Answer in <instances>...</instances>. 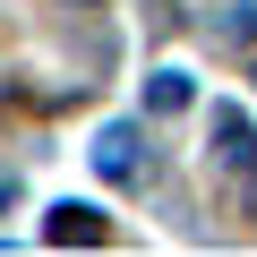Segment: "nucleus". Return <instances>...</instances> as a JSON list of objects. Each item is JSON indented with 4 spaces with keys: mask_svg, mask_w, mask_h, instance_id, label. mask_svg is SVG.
I'll use <instances>...</instances> for the list:
<instances>
[{
    "mask_svg": "<svg viewBox=\"0 0 257 257\" xmlns=\"http://www.w3.org/2000/svg\"><path fill=\"white\" fill-rule=\"evenodd\" d=\"M86 155H94V172H103L111 189H138V180L155 172V155H146V128H138V120H103Z\"/></svg>",
    "mask_w": 257,
    "mask_h": 257,
    "instance_id": "f257e3e1",
    "label": "nucleus"
},
{
    "mask_svg": "<svg viewBox=\"0 0 257 257\" xmlns=\"http://www.w3.org/2000/svg\"><path fill=\"white\" fill-rule=\"evenodd\" d=\"M69 9H77V0H69Z\"/></svg>",
    "mask_w": 257,
    "mask_h": 257,
    "instance_id": "39448f33",
    "label": "nucleus"
},
{
    "mask_svg": "<svg viewBox=\"0 0 257 257\" xmlns=\"http://www.w3.org/2000/svg\"><path fill=\"white\" fill-rule=\"evenodd\" d=\"M214 163L257 180V120H248V111H231V103L214 111Z\"/></svg>",
    "mask_w": 257,
    "mask_h": 257,
    "instance_id": "f03ea898",
    "label": "nucleus"
},
{
    "mask_svg": "<svg viewBox=\"0 0 257 257\" xmlns=\"http://www.w3.org/2000/svg\"><path fill=\"white\" fill-rule=\"evenodd\" d=\"M103 231H111V223H103L94 206H77V197H60V206L43 214V240H52V248H94Z\"/></svg>",
    "mask_w": 257,
    "mask_h": 257,
    "instance_id": "7ed1b4c3",
    "label": "nucleus"
},
{
    "mask_svg": "<svg viewBox=\"0 0 257 257\" xmlns=\"http://www.w3.org/2000/svg\"><path fill=\"white\" fill-rule=\"evenodd\" d=\"M146 103H155V111H189V103H197V77H189V69H155V77H146Z\"/></svg>",
    "mask_w": 257,
    "mask_h": 257,
    "instance_id": "20e7f679",
    "label": "nucleus"
}]
</instances>
